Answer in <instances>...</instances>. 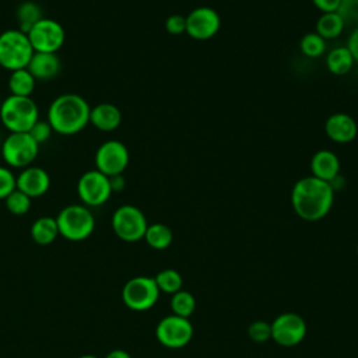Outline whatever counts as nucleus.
Segmentation results:
<instances>
[{
	"mask_svg": "<svg viewBox=\"0 0 358 358\" xmlns=\"http://www.w3.org/2000/svg\"><path fill=\"white\" fill-rule=\"evenodd\" d=\"M334 201V190L329 182L312 175L296 180L291 190V206L305 221H319L329 214Z\"/></svg>",
	"mask_w": 358,
	"mask_h": 358,
	"instance_id": "f257e3e1",
	"label": "nucleus"
},
{
	"mask_svg": "<svg viewBox=\"0 0 358 358\" xmlns=\"http://www.w3.org/2000/svg\"><path fill=\"white\" fill-rule=\"evenodd\" d=\"M90 105L78 94H62L49 106L48 122L59 134L70 136L90 123Z\"/></svg>",
	"mask_w": 358,
	"mask_h": 358,
	"instance_id": "f03ea898",
	"label": "nucleus"
},
{
	"mask_svg": "<svg viewBox=\"0 0 358 358\" xmlns=\"http://www.w3.org/2000/svg\"><path fill=\"white\" fill-rule=\"evenodd\" d=\"M0 119L10 133H28L39 120V110L31 96H7L0 105Z\"/></svg>",
	"mask_w": 358,
	"mask_h": 358,
	"instance_id": "7ed1b4c3",
	"label": "nucleus"
},
{
	"mask_svg": "<svg viewBox=\"0 0 358 358\" xmlns=\"http://www.w3.org/2000/svg\"><path fill=\"white\" fill-rule=\"evenodd\" d=\"M34 49L25 32L20 29H7L0 34V66L15 71L27 69Z\"/></svg>",
	"mask_w": 358,
	"mask_h": 358,
	"instance_id": "20e7f679",
	"label": "nucleus"
},
{
	"mask_svg": "<svg viewBox=\"0 0 358 358\" xmlns=\"http://www.w3.org/2000/svg\"><path fill=\"white\" fill-rule=\"evenodd\" d=\"M59 235L69 241H84L87 239L94 228L95 220L87 206L70 204L66 206L56 217Z\"/></svg>",
	"mask_w": 358,
	"mask_h": 358,
	"instance_id": "39448f33",
	"label": "nucleus"
},
{
	"mask_svg": "<svg viewBox=\"0 0 358 358\" xmlns=\"http://www.w3.org/2000/svg\"><path fill=\"white\" fill-rule=\"evenodd\" d=\"M0 148L7 165L24 169L35 161L39 144L29 136V133H10L3 140Z\"/></svg>",
	"mask_w": 358,
	"mask_h": 358,
	"instance_id": "423d86ee",
	"label": "nucleus"
},
{
	"mask_svg": "<svg viewBox=\"0 0 358 358\" xmlns=\"http://www.w3.org/2000/svg\"><path fill=\"white\" fill-rule=\"evenodd\" d=\"M147 218L144 213L131 204L120 206L112 215L113 232L126 242H137L144 238L147 231Z\"/></svg>",
	"mask_w": 358,
	"mask_h": 358,
	"instance_id": "0eeeda50",
	"label": "nucleus"
},
{
	"mask_svg": "<svg viewBox=\"0 0 358 358\" xmlns=\"http://www.w3.org/2000/svg\"><path fill=\"white\" fill-rule=\"evenodd\" d=\"M159 296V289L152 277L137 275L130 278L123 289L122 299L133 310H147L152 308Z\"/></svg>",
	"mask_w": 358,
	"mask_h": 358,
	"instance_id": "6e6552de",
	"label": "nucleus"
},
{
	"mask_svg": "<svg viewBox=\"0 0 358 358\" xmlns=\"http://www.w3.org/2000/svg\"><path fill=\"white\" fill-rule=\"evenodd\" d=\"M155 337L164 347L178 350L190 343L193 337V326L187 317L172 313L158 322Z\"/></svg>",
	"mask_w": 358,
	"mask_h": 358,
	"instance_id": "1a4fd4ad",
	"label": "nucleus"
},
{
	"mask_svg": "<svg viewBox=\"0 0 358 358\" xmlns=\"http://www.w3.org/2000/svg\"><path fill=\"white\" fill-rule=\"evenodd\" d=\"M34 52L56 53L64 43L66 32L63 27L52 20L43 17L27 32Z\"/></svg>",
	"mask_w": 358,
	"mask_h": 358,
	"instance_id": "9d476101",
	"label": "nucleus"
},
{
	"mask_svg": "<svg viewBox=\"0 0 358 358\" xmlns=\"http://www.w3.org/2000/svg\"><path fill=\"white\" fill-rule=\"evenodd\" d=\"M271 338L281 347L298 345L306 336L308 326L303 317L294 312L278 315L271 323Z\"/></svg>",
	"mask_w": 358,
	"mask_h": 358,
	"instance_id": "9b49d317",
	"label": "nucleus"
},
{
	"mask_svg": "<svg viewBox=\"0 0 358 358\" xmlns=\"http://www.w3.org/2000/svg\"><path fill=\"white\" fill-rule=\"evenodd\" d=\"M129 150L117 140H109L99 145L95 152V169L106 176L123 173L129 165Z\"/></svg>",
	"mask_w": 358,
	"mask_h": 358,
	"instance_id": "f8f14e48",
	"label": "nucleus"
},
{
	"mask_svg": "<svg viewBox=\"0 0 358 358\" xmlns=\"http://www.w3.org/2000/svg\"><path fill=\"white\" fill-rule=\"evenodd\" d=\"M77 192L85 206H102L112 194L109 178L102 172L92 169L84 172L77 183Z\"/></svg>",
	"mask_w": 358,
	"mask_h": 358,
	"instance_id": "ddd939ff",
	"label": "nucleus"
},
{
	"mask_svg": "<svg viewBox=\"0 0 358 358\" xmlns=\"http://www.w3.org/2000/svg\"><path fill=\"white\" fill-rule=\"evenodd\" d=\"M221 28L220 14L207 6H200L186 15V34L196 41L213 38Z\"/></svg>",
	"mask_w": 358,
	"mask_h": 358,
	"instance_id": "4468645a",
	"label": "nucleus"
},
{
	"mask_svg": "<svg viewBox=\"0 0 358 358\" xmlns=\"http://www.w3.org/2000/svg\"><path fill=\"white\" fill-rule=\"evenodd\" d=\"M324 131L331 141L338 144H347L357 137L358 126L352 116L337 112L326 119Z\"/></svg>",
	"mask_w": 358,
	"mask_h": 358,
	"instance_id": "2eb2a0df",
	"label": "nucleus"
},
{
	"mask_svg": "<svg viewBox=\"0 0 358 358\" xmlns=\"http://www.w3.org/2000/svg\"><path fill=\"white\" fill-rule=\"evenodd\" d=\"M50 186V178L48 172L39 166H27L17 176V189L27 196L39 197L48 192Z\"/></svg>",
	"mask_w": 358,
	"mask_h": 358,
	"instance_id": "dca6fc26",
	"label": "nucleus"
},
{
	"mask_svg": "<svg viewBox=\"0 0 358 358\" xmlns=\"http://www.w3.org/2000/svg\"><path fill=\"white\" fill-rule=\"evenodd\" d=\"M312 176L324 182H331L340 175V159L330 150H319L310 159Z\"/></svg>",
	"mask_w": 358,
	"mask_h": 358,
	"instance_id": "f3484780",
	"label": "nucleus"
},
{
	"mask_svg": "<svg viewBox=\"0 0 358 358\" xmlns=\"http://www.w3.org/2000/svg\"><path fill=\"white\" fill-rule=\"evenodd\" d=\"M27 70L34 76L35 80H52L60 71V59L56 53L34 52Z\"/></svg>",
	"mask_w": 358,
	"mask_h": 358,
	"instance_id": "a211bd4d",
	"label": "nucleus"
},
{
	"mask_svg": "<svg viewBox=\"0 0 358 358\" xmlns=\"http://www.w3.org/2000/svg\"><path fill=\"white\" fill-rule=\"evenodd\" d=\"M90 123L101 131H112L122 123V112L113 103H98L90 110Z\"/></svg>",
	"mask_w": 358,
	"mask_h": 358,
	"instance_id": "6ab92c4d",
	"label": "nucleus"
},
{
	"mask_svg": "<svg viewBox=\"0 0 358 358\" xmlns=\"http://www.w3.org/2000/svg\"><path fill=\"white\" fill-rule=\"evenodd\" d=\"M354 63L355 62H354L350 50L347 49V46H338V48L331 49L326 57V66H327L329 71L333 73L334 76L347 74L352 69Z\"/></svg>",
	"mask_w": 358,
	"mask_h": 358,
	"instance_id": "aec40b11",
	"label": "nucleus"
},
{
	"mask_svg": "<svg viewBox=\"0 0 358 358\" xmlns=\"http://www.w3.org/2000/svg\"><path fill=\"white\" fill-rule=\"evenodd\" d=\"M59 235L56 218L39 217L31 227V236L38 245H49Z\"/></svg>",
	"mask_w": 358,
	"mask_h": 358,
	"instance_id": "412c9836",
	"label": "nucleus"
},
{
	"mask_svg": "<svg viewBox=\"0 0 358 358\" xmlns=\"http://www.w3.org/2000/svg\"><path fill=\"white\" fill-rule=\"evenodd\" d=\"M144 239L148 243V246H151L152 249L164 250L171 246L173 241V232L168 225L162 222H155L147 227Z\"/></svg>",
	"mask_w": 358,
	"mask_h": 358,
	"instance_id": "4be33fe9",
	"label": "nucleus"
},
{
	"mask_svg": "<svg viewBox=\"0 0 358 358\" xmlns=\"http://www.w3.org/2000/svg\"><path fill=\"white\" fill-rule=\"evenodd\" d=\"M344 21L337 11L323 13L316 21V34H319L324 41L337 38L344 29Z\"/></svg>",
	"mask_w": 358,
	"mask_h": 358,
	"instance_id": "5701e85b",
	"label": "nucleus"
},
{
	"mask_svg": "<svg viewBox=\"0 0 358 358\" xmlns=\"http://www.w3.org/2000/svg\"><path fill=\"white\" fill-rule=\"evenodd\" d=\"M35 83L36 80L27 69H20L11 71L8 78V88L11 91V95L31 96L35 90Z\"/></svg>",
	"mask_w": 358,
	"mask_h": 358,
	"instance_id": "b1692460",
	"label": "nucleus"
},
{
	"mask_svg": "<svg viewBox=\"0 0 358 358\" xmlns=\"http://www.w3.org/2000/svg\"><path fill=\"white\" fill-rule=\"evenodd\" d=\"M42 18H43L42 10L34 1H24L17 8L18 29L25 34L32 28V25H35Z\"/></svg>",
	"mask_w": 358,
	"mask_h": 358,
	"instance_id": "393cba45",
	"label": "nucleus"
},
{
	"mask_svg": "<svg viewBox=\"0 0 358 358\" xmlns=\"http://www.w3.org/2000/svg\"><path fill=\"white\" fill-rule=\"evenodd\" d=\"M157 287L159 289V292H165L169 295H173L175 292L182 289L183 285V278L180 275L179 271L173 270V268H165L161 270L155 277H154Z\"/></svg>",
	"mask_w": 358,
	"mask_h": 358,
	"instance_id": "a878e982",
	"label": "nucleus"
},
{
	"mask_svg": "<svg viewBox=\"0 0 358 358\" xmlns=\"http://www.w3.org/2000/svg\"><path fill=\"white\" fill-rule=\"evenodd\" d=\"M171 309H172L173 315L189 319L192 316V313L196 310L194 295L185 289L175 292L171 298Z\"/></svg>",
	"mask_w": 358,
	"mask_h": 358,
	"instance_id": "bb28decb",
	"label": "nucleus"
},
{
	"mask_svg": "<svg viewBox=\"0 0 358 358\" xmlns=\"http://www.w3.org/2000/svg\"><path fill=\"white\" fill-rule=\"evenodd\" d=\"M299 49L308 57H319L326 50V41L319 34L309 32L301 38Z\"/></svg>",
	"mask_w": 358,
	"mask_h": 358,
	"instance_id": "cd10ccee",
	"label": "nucleus"
},
{
	"mask_svg": "<svg viewBox=\"0 0 358 358\" xmlns=\"http://www.w3.org/2000/svg\"><path fill=\"white\" fill-rule=\"evenodd\" d=\"M6 207L10 213L15 214V215H24L29 211L31 208V197L27 196L25 193H22L21 190L15 189L14 192H11L6 199Z\"/></svg>",
	"mask_w": 358,
	"mask_h": 358,
	"instance_id": "c85d7f7f",
	"label": "nucleus"
},
{
	"mask_svg": "<svg viewBox=\"0 0 358 358\" xmlns=\"http://www.w3.org/2000/svg\"><path fill=\"white\" fill-rule=\"evenodd\" d=\"M337 13L344 21V25L354 24L358 27V0H341Z\"/></svg>",
	"mask_w": 358,
	"mask_h": 358,
	"instance_id": "c756f323",
	"label": "nucleus"
},
{
	"mask_svg": "<svg viewBox=\"0 0 358 358\" xmlns=\"http://www.w3.org/2000/svg\"><path fill=\"white\" fill-rule=\"evenodd\" d=\"M248 336L255 343H264L271 338V326L264 320H255L248 327Z\"/></svg>",
	"mask_w": 358,
	"mask_h": 358,
	"instance_id": "7c9ffc66",
	"label": "nucleus"
},
{
	"mask_svg": "<svg viewBox=\"0 0 358 358\" xmlns=\"http://www.w3.org/2000/svg\"><path fill=\"white\" fill-rule=\"evenodd\" d=\"M17 189V178L8 168L0 166V200Z\"/></svg>",
	"mask_w": 358,
	"mask_h": 358,
	"instance_id": "2f4dec72",
	"label": "nucleus"
},
{
	"mask_svg": "<svg viewBox=\"0 0 358 358\" xmlns=\"http://www.w3.org/2000/svg\"><path fill=\"white\" fill-rule=\"evenodd\" d=\"M28 133H29V136L41 145L42 143H45V141L49 140V137H50V134H52V127H50L49 122H41V120H38V122L32 126V129H31Z\"/></svg>",
	"mask_w": 358,
	"mask_h": 358,
	"instance_id": "473e14b6",
	"label": "nucleus"
},
{
	"mask_svg": "<svg viewBox=\"0 0 358 358\" xmlns=\"http://www.w3.org/2000/svg\"><path fill=\"white\" fill-rule=\"evenodd\" d=\"M165 29L171 35H180L186 32V17L182 14H172L165 21Z\"/></svg>",
	"mask_w": 358,
	"mask_h": 358,
	"instance_id": "72a5a7b5",
	"label": "nucleus"
},
{
	"mask_svg": "<svg viewBox=\"0 0 358 358\" xmlns=\"http://www.w3.org/2000/svg\"><path fill=\"white\" fill-rule=\"evenodd\" d=\"M313 6L323 13H333L337 11L341 0H312Z\"/></svg>",
	"mask_w": 358,
	"mask_h": 358,
	"instance_id": "f704fd0d",
	"label": "nucleus"
},
{
	"mask_svg": "<svg viewBox=\"0 0 358 358\" xmlns=\"http://www.w3.org/2000/svg\"><path fill=\"white\" fill-rule=\"evenodd\" d=\"M347 49L350 50L354 62L358 63V27H355L350 34L347 41Z\"/></svg>",
	"mask_w": 358,
	"mask_h": 358,
	"instance_id": "c9c22d12",
	"label": "nucleus"
},
{
	"mask_svg": "<svg viewBox=\"0 0 358 358\" xmlns=\"http://www.w3.org/2000/svg\"><path fill=\"white\" fill-rule=\"evenodd\" d=\"M109 178V185L112 192H122L124 189L126 185V179L123 176V173L119 175H113V176H108Z\"/></svg>",
	"mask_w": 358,
	"mask_h": 358,
	"instance_id": "e433bc0d",
	"label": "nucleus"
},
{
	"mask_svg": "<svg viewBox=\"0 0 358 358\" xmlns=\"http://www.w3.org/2000/svg\"><path fill=\"white\" fill-rule=\"evenodd\" d=\"M105 358H131V355L124 350H113Z\"/></svg>",
	"mask_w": 358,
	"mask_h": 358,
	"instance_id": "4c0bfd02",
	"label": "nucleus"
},
{
	"mask_svg": "<svg viewBox=\"0 0 358 358\" xmlns=\"http://www.w3.org/2000/svg\"><path fill=\"white\" fill-rule=\"evenodd\" d=\"M80 358H98V357H95V355H81Z\"/></svg>",
	"mask_w": 358,
	"mask_h": 358,
	"instance_id": "58836bf2",
	"label": "nucleus"
},
{
	"mask_svg": "<svg viewBox=\"0 0 358 358\" xmlns=\"http://www.w3.org/2000/svg\"><path fill=\"white\" fill-rule=\"evenodd\" d=\"M357 253H358V243H357Z\"/></svg>",
	"mask_w": 358,
	"mask_h": 358,
	"instance_id": "ea45409f",
	"label": "nucleus"
},
{
	"mask_svg": "<svg viewBox=\"0 0 358 358\" xmlns=\"http://www.w3.org/2000/svg\"><path fill=\"white\" fill-rule=\"evenodd\" d=\"M0 105H1V102H0Z\"/></svg>",
	"mask_w": 358,
	"mask_h": 358,
	"instance_id": "a19ab883",
	"label": "nucleus"
}]
</instances>
